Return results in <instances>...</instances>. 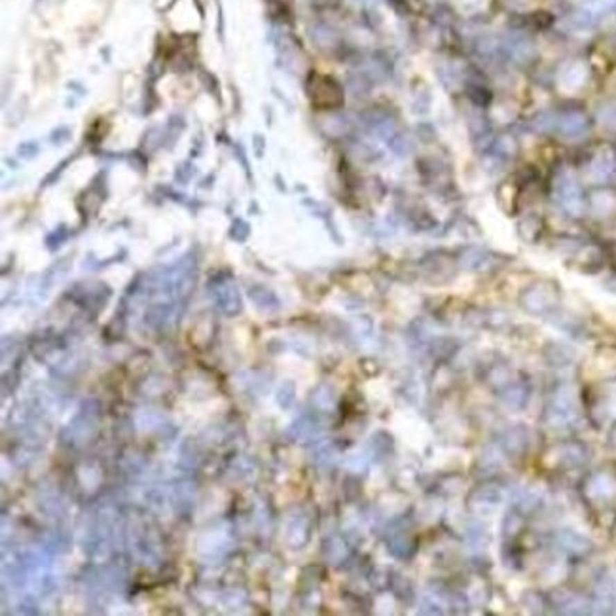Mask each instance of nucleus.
I'll return each mask as SVG.
<instances>
[{
	"label": "nucleus",
	"mask_w": 616,
	"mask_h": 616,
	"mask_svg": "<svg viewBox=\"0 0 616 616\" xmlns=\"http://www.w3.org/2000/svg\"><path fill=\"white\" fill-rule=\"evenodd\" d=\"M579 418V404L574 397V389L563 385L556 391L545 408V421L554 429L569 427Z\"/></svg>",
	"instance_id": "obj_1"
},
{
	"label": "nucleus",
	"mask_w": 616,
	"mask_h": 616,
	"mask_svg": "<svg viewBox=\"0 0 616 616\" xmlns=\"http://www.w3.org/2000/svg\"><path fill=\"white\" fill-rule=\"evenodd\" d=\"M554 196H556V201L560 203L561 209L567 211L571 216H579L584 211L581 186L571 175H560V178H556Z\"/></svg>",
	"instance_id": "obj_2"
},
{
	"label": "nucleus",
	"mask_w": 616,
	"mask_h": 616,
	"mask_svg": "<svg viewBox=\"0 0 616 616\" xmlns=\"http://www.w3.org/2000/svg\"><path fill=\"white\" fill-rule=\"evenodd\" d=\"M522 304L533 315H545V313L552 311L558 304V292L548 283L533 284L531 289L525 291Z\"/></svg>",
	"instance_id": "obj_3"
},
{
	"label": "nucleus",
	"mask_w": 616,
	"mask_h": 616,
	"mask_svg": "<svg viewBox=\"0 0 616 616\" xmlns=\"http://www.w3.org/2000/svg\"><path fill=\"white\" fill-rule=\"evenodd\" d=\"M584 493L592 503H610L616 497V478L610 472H595L588 478Z\"/></svg>",
	"instance_id": "obj_4"
},
{
	"label": "nucleus",
	"mask_w": 616,
	"mask_h": 616,
	"mask_svg": "<svg viewBox=\"0 0 616 616\" xmlns=\"http://www.w3.org/2000/svg\"><path fill=\"white\" fill-rule=\"evenodd\" d=\"M556 548L569 558H584L592 552V540L573 529H561L554 537Z\"/></svg>",
	"instance_id": "obj_5"
},
{
	"label": "nucleus",
	"mask_w": 616,
	"mask_h": 616,
	"mask_svg": "<svg viewBox=\"0 0 616 616\" xmlns=\"http://www.w3.org/2000/svg\"><path fill=\"white\" fill-rule=\"evenodd\" d=\"M503 503V491L497 486H480L468 497V508L476 514H486L489 510H495Z\"/></svg>",
	"instance_id": "obj_6"
},
{
	"label": "nucleus",
	"mask_w": 616,
	"mask_h": 616,
	"mask_svg": "<svg viewBox=\"0 0 616 616\" xmlns=\"http://www.w3.org/2000/svg\"><path fill=\"white\" fill-rule=\"evenodd\" d=\"M552 605L561 615H588V613H594L592 603L586 597L571 594V592H556L552 595Z\"/></svg>",
	"instance_id": "obj_7"
},
{
	"label": "nucleus",
	"mask_w": 616,
	"mask_h": 616,
	"mask_svg": "<svg viewBox=\"0 0 616 616\" xmlns=\"http://www.w3.org/2000/svg\"><path fill=\"white\" fill-rule=\"evenodd\" d=\"M558 129L565 139H581L588 133L590 120L588 116L581 110H569L561 118H558Z\"/></svg>",
	"instance_id": "obj_8"
},
{
	"label": "nucleus",
	"mask_w": 616,
	"mask_h": 616,
	"mask_svg": "<svg viewBox=\"0 0 616 616\" xmlns=\"http://www.w3.org/2000/svg\"><path fill=\"white\" fill-rule=\"evenodd\" d=\"M590 459L588 447L581 442H567L558 447V463L565 468L584 467Z\"/></svg>",
	"instance_id": "obj_9"
},
{
	"label": "nucleus",
	"mask_w": 616,
	"mask_h": 616,
	"mask_svg": "<svg viewBox=\"0 0 616 616\" xmlns=\"http://www.w3.org/2000/svg\"><path fill=\"white\" fill-rule=\"evenodd\" d=\"M527 444H529V432L527 429L522 425H516V427H510L506 431L503 432V436H501V447H503L504 454L508 455H522L527 450Z\"/></svg>",
	"instance_id": "obj_10"
},
{
	"label": "nucleus",
	"mask_w": 616,
	"mask_h": 616,
	"mask_svg": "<svg viewBox=\"0 0 616 616\" xmlns=\"http://www.w3.org/2000/svg\"><path fill=\"white\" fill-rule=\"evenodd\" d=\"M501 398L503 402L512 408V410H520L527 404V398H529V387L525 385L524 382H512L504 385V389L501 391Z\"/></svg>",
	"instance_id": "obj_11"
},
{
	"label": "nucleus",
	"mask_w": 616,
	"mask_h": 616,
	"mask_svg": "<svg viewBox=\"0 0 616 616\" xmlns=\"http://www.w3.org/2000/svg\"><path fill=\"white\" fill-rule=\"evenodd\" d=\"M615 597H616L615 584H613L610 579L603 576L601 581L595 584L594 603H592V607H599L597 613H609L610 607L615 605Z\"/></svg>",
	"instance_id": "obj_12"
},
{
	"label": "nucleus",
	"mask_w": 616,
	"mask_h": 616,
	"mask_svg": "<svg viewBox=\"0 0 616 616\" xmlns=\"http://www.w3.org/2000/svg\"><path fill=\"white\" fill-rule=\"evenodd\" d=\"M590 207L597 216H609L616 211V196L609 190L595 191L590 199Z\"/></svg>",
	"instance_id": "obj_13"
},
{
	"label": "nucleus",
	"mask_w": 616,
	"mask_h": 616,
	"mask_svg": "<svg viewBox=\"0 0 616 616\" xmlns=\"http://www.w3.org/2000/svg\"><path fill=\"white\" fill-rule=\"evenodd\" d=\"M546 359L552 366H569L574 361V351L565 343H550L546 349Z\"/></svg>",
	"instance_id": "obj_14"
},
{
	"label": "nucleus",
	"mask_w": 616,
	"mask_h": 616,
	"mask_svg": "<svg viewBox=\"0 0 616 616\" xmlns=\"http://www.w3.org/2000/svg\"><path fill=\"white\" fill-rule=\"evenodd\" d=\"M597 116H599V120H601L603 126H607V128H613L616 129V103H605L599 110H597Z\"/></svg>",
	"instance_id": "obj_15"
},
{
	"label": "nucleus",
	"mask_w": 616,
	"mask_h": 616,
	"mask_svg": "<svg viewBox=\"0 0 616 616\" xmlns=\"http://www.w3.org/2000/svg\"><path fill=\"white\" fill-rule=\"evenodd\" d=\"M522 525H524V517L520 516L517 512H510L508 516L504 517V522H503L504 537H512L514 533H517L520 529H522Z\"/></svg>",
	"instance_id": "obj_16"
},
{
	"label": "nucleus",
	"mask_w": 616,
	"mask_h": 616,
	"mask_svg": "<svg viewBox=\"0 0 616 616\" xmlns=\"http://www.w3.org/2000/svg\"><path fill=\"white\" fill-rule=\"evenodd\" d=\"M607 289L613 292H616V275L609 277V281H607Z\"/></svg>",
	"instance_id": "obj_17"
}]
</instances>
